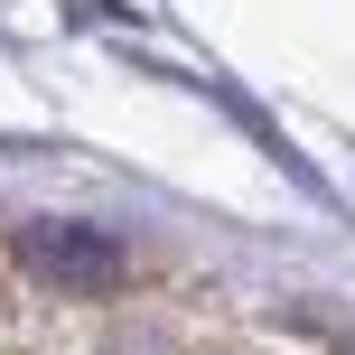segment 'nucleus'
I'll use <instances>...</instances> for the list:
<instances>
[{
    "label": "nucleus",
    "mask_w": 355,
    "mask_h": 355,
    "mask_svg": "<svg viewBox=\"0 0 355 355\" xmlns=\"http://www.w3.org/2000/svg\"><path fill=\"white\" fill-rule=\"evenodd\" d=\"M19 262L56 290H122V243L112 234H85V225H28L19 234Z\"/></svg>",
    "instance_id": "obj_1"
}]
</instances>
